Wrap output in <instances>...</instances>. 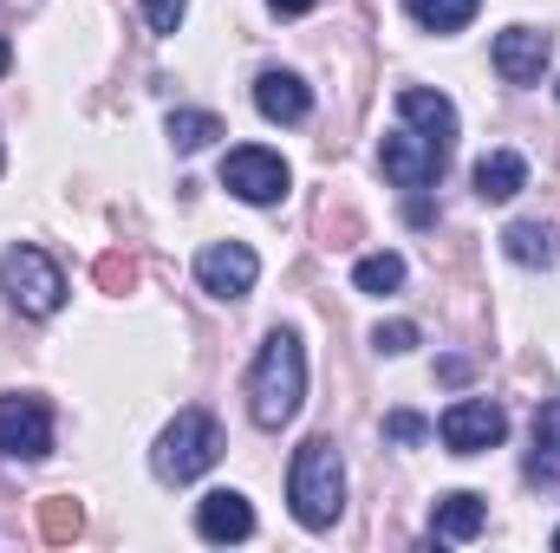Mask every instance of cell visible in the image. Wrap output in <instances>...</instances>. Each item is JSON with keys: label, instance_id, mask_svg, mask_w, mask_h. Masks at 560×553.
Here are the masks:
<instances>
[{"label": "cell", "instance_id": "obj_24", "mask_svg": "<svg viewBox=\"0 0 560 553\" xmlns=\"http://www.w3.org/2000/svg\"><path fill=\"white\" fill-rule=\"evenodd\" d=\"M183 13H189V0H143L150 33H176V26H183Z\"/></svg>", "mask_w": 560, "mask_h": 553}, {"label": "cell", "instance_id": "obj_19", "mask_svg": "<svg viewBox=\"0 0 560 553\" xmlns=\"http://www.w3.org/2000/svg\"><path fill=\"white\" fill-rule=\"evenodd\" d=\"M222 138V118L215 111H170V143L189 156V150H209V143Z\"/></svg>", "mask_w": 560, "mask_h": 553}, {"label": "cell", "instance_id": "obj_1", "mask_svg": "<svg viewBox=\"0 0 560 553\" xmlns=\"http://www.w3.org/2000/svg\"><path fill=\"white\" fill-rule=\"evenodd\" d=\"M287 502H293V521L326 534L339 515H346V462H339V443L332 436H306L293 449V475H287Z\"/></svg>", "mask_w": 560, "mask_h": 553}, {"label": "cell", "instance_id": "obj_16", "mask_svg": "<svg viewBox=\"0 0 560 553\" xmlns=\"http://www.w3.org/2000/svg\"><path fill=\"white\" fill-rule=\"evenodd\" d=\"M528 482L560 489V398L535 411V456H528Z\"/></svg>", "mask_w": 560, "mask_h": 553}, {"label": "cell", "instance_id": "obj_11", "mask_svg": "<svg viewBox=\"0 0 560 553\" xmlns=\"http://www.w3.org/2000/svg\"><path fill=\"white\" fill-rule=\"evenodd\" d=\"M196 534L202 541H248L255 534V508H248V495H235V489H215V495H202L196 502Z\"/></svg>", "mask_w": 560, "mask_h": 553}, {"label": "cell", "instance_id": "obj_13", "mask_svg": "<svg viewBox=\"0 0 560 553\" xmlns=\"http://www.w3.org/2000/svg\"><path fill=\"white\" fill-rule=\"evenodd\" d=\"M255 111H261L268 125H300V118L313 111V92H306V79H293V72H261V79H255Z\"/></svg>", "mask_w": 560, "mask_h": 553}, {"label": "cell", "instance_id": "obj_5", "mask_svg": "<svg viewBox=\"0 0 560 553\" xmlns=\"http://www.w3.org/2000/svg\"><path fill=\"white\" fill-rule=\"evenodd\" d=\"M287 183H293V169L280 163V150L242 143V150H229V156H222V189H229V196H242V202H255V209L280 202V196H287Z\"/></svg>", "mask_w": 560, "mask_h": 553}, {"label": "cell", "instance_id": "obj_9", "mask_svg": "<svg viewBox=\"0 0 560 553\" xmlns=\"http://www.w3.org/2000/svg\"><path fill=\"white\" fill-rule=\"evenodd\" d=\"M443 163H450V150L418 138V131H392V138L378 143V169H385L398 189H430V183L443 176Z\"/></svg>", "mask_w": 560, "mask_h": 553}, {"label": "cell", "instance_id": "obj_14", "mask_svg": "<svg viewBox=\"0 0 560 553\" xmlns=\"http://www.w3.org/2000/svg\"><path fill=\"white\" fill-rule=\"evenodd\" d=\"M482 521H489V502H482L476 489H456V495H443V502L430 508V534H436V541H476Z\"/></svg>", "mask_w": 560, "mask_h": 553}, {"label": "cell", "instance_id": "obj_2", "mask_svg": "<svg viewBox=\"0 0 560 553\" xmlns=\"http://www.w3.org/2000/svg\"><path fill=\"white\" fill-rule=\"evenodd\" d=\"M300 404H306V352L293 332H268V345L248 372V411L261 430H280L300 416Z\"/></svg>", "mask_w": 560, "mask_h": 553}, {"label": "cell", "instance_id": "obj_12", "mask_svg": "<svg viewBox=\"0 0 560 553\" xmlns=\"http://www.w3.org/2000/svg\"><path fill=\"white\" fill-rule=\"evenodd\" d=\"M398 111H405V125L418 131V138H430V143H456V105L443 98V92H430V85H405L398 92Z\"/></svg>", "mask_w": 560, "mask_h": 553}, {"label": "cell", "instance_id": "obj_8", "mask_svg": "<svg viewBox=\"0 0 560 553\" xmlns=\"http://www.w3.org/2000/svg\"><path fill=\"white\" fill-rule=\"evenodd\" d=\"M0 456H13V462L52 456V411H46V398H0Z\"/></svg>", "mask_w": 560, "mask_h": 553}, {"label": "cell", "instance_id": "obj_29", "mask_svg": "<svg viewBox=\"0 0 560 553\" xmlns=\"http://www.w3.org/2000/svg\"><path fill=\"white\" fill-rule=\"evenodd\" d=\"M555 548H560V528H555Z\"/></svg>", "mask_w": 560, "mask_h": 553}, {"label": "cell", "instance_id": "obj_22", "mask_svg": "<svg viewBox=\"0 0 560 553\" xmlns=\"http://www.w3.org/2000/svg\"><path fill=\"white\" fill-rule=\"evenodd\" d=\"M131 280H138V261H131V255H105V261H98V286H105V293H131Z\"/></svg>", "mask_w": 560, "mask_h": 553}, {"label": "cell", "instance_id": "obj_21", "mask_svg": "<svg viewBox=\"0 0 560 553\" xmlns=\"http://www.w3.org/2000/svg\"><path fill=\"white\" fill-rule=\"evenodd\" d=\"M352 286H359V293H398V286H405V261H398V255H365V261L352 268Z\"/></svg>", "mask_w": 560, "mask_h": 553}, {"label": "cell", "instance_id": "obj_6", "mask_svg": "<svg viewBox=\"0 0 560 553\" xmlns=\"http://www.w3.org/2000/svg\"><path fill=\"white\" fill-rule=\"evenodd\" d=\"M436 436H443L450 456H482V449H495L509 436V416H502V404H489V398H456L443 411V423H436Z\"/></svg>", "mask_w": 560, "mask_h": 553}, {"label": "cell", "instance_id": "obj_17", "mask_svg": "<svg viewBox=\"0 0 560 553\" xmlns=\"http://www.w3.org/2000/svg\"><path fill=\"white\" fill-rule=\"evenodd\" d=\"M502 248H509V261H522V268H555L560 261L555 228H541V222H509V228H502Z\"/></svg>", "mask_w": 560, "mask_h": 553}, {"label": "cell", "instance_id": "obj_3", "mask_svg": "<svg viewBox=\"0 0 560 553\" xmlns=\"http://www.w3.org/2000/svg\"><path fill=\"white\" fill-rule=\"evenodd\" d=\"M215 456H222V430H215V416L209 411H176V423L156 436V449H150V469H156V482H196V475H209L215 469Z\"/></svg>", "mask_w": 560, "mask_h": 553}, {"label": "cell", "instance_id": "obj_25", "mask_svg": "<svg viewBox=\"0 0 560 553\" xmlns=\"http://www.w3.org/2000/svg\"><path fill=\"white\" fill-rule=\"evenodd\" d=\"M385 436H392V443H423V436H430V423H423L418 411H392V416H385Z\"/></svg>", "mask_w": 560, "mask_h": 553}, {"label": "cell", "instance_id": "obj_27", "mask_svg": "<svg viewBox=\"0 0 560 553\" xmlns=\"http://www.w3.org/2000/svg\"><path fill=\"white\" fill-rule=\"evenodd\" d=\"M436 372H443V378H450V385H463V378H469V358H443V365H436Z\"/></svg>", "mask_w": 560, "mask_h": 553}, {"label": "cell", "instance_id": "obj_15", "mask_svg": "<svg viewBox=\"0 0 560 553\" xmlns=\"http://www.w3.org/2000/svg\"><path fill=\"white\" fill-rule=\"evenodd\" d=\"M528 189V156L522 150H489L482 163H476V196L482 202H509V196H522Z\"/></svg>", "mask_w": 560, "mask_h": 553}, {"label": "cell", "instance_id": "obj_20", "mask_svg": "<svg viewBox=\"0 0 560 553\" xmlns=\"http://www.w3.org/2000/svg\"><path fill=\"white\" fill-rule=\"evenodd\" d=\"M79 528H85V515H79V502H72V495H46V502H39V534H46L52 548H66Z\"/></svg>", "mask_w": 560, "mask_h": 553}, {"label": "cell", "instance_id": "obj_4", "mask_svg": "<svg viewBox=\"0 0 560 553\" xmlns=\"http://www.w3.org/2000/svg\"><path fill=\"white\" fill-rule=\"evenodd\" d=\"M0 293L26 313V319H52L66 306V274L52 268V255L39 248H7L0 255Z\"/></svg>", "mask_w": 560, "mask_h": 553}, {"label": "cell", "instance_id": "obj_10", "mask_svg": "<svg viewBox=\"0 0 560 553\" xmlns=\"http://www.w3.org/2000/svg\"><path fill=\"white\" fill-rule=\"evenodd\" d=\"M548 59H555V33L548 26H509V33H495V72L509 85H535L548 72Z\"/></svg>", "mask_w": 560, "mask_h": 553}, {"label": "cell", "instance_id": "obj_26", "mask_svg": "<svg viewBox=\"0 0 560 553\" xmlns=\"http://www.w3.org/2000/svg\"><path fill=\"white\" fill-rule=\"evenodd\" d=\"M268 7H275L280 20H300V13H313V7H319V0H268Z\"/></svg>", "mask_w": 560, "mask_h": 553}, {"label": "cell", "instance_id": "obj_23", "mask_svg": "<svg viewBox=\"0 0 560 553\" xmlns=\"http://www.w3.org/2000/svg\"><path fill=\"white\" fill-rule=\"evenodd\" d=\"M372 345L398 358V352H411V345H418V326H411V319H392V326H378V332H372Z\"/></svg>", "mask_w": 560, "mask_h": 553}, {"label": "cell", "instance_id": "obj_18", "mask_svg": "<svg viewBox=\"0 0 560 553\" xmlns=\"http://www.w3.org/2000/svg\"><path fill=\"white\" fill-rule=\"evenodd\" d=\"M405 7H411V20L430 26V33H463L482 0H405Z\"/></svg>", "mask_w": 560, "mask_h": 553}, {"label": "cell", "instance_id": "obj_28", "mask_svg": "<svg viewBox=\"0 0 560 553\" xmlns=\"http://www.w3.org/2000/svg\"><path fill=\"white\" fill-rule=\"evenodd\" d=\"M7 66H13V46H7V33H0V72H7Z\"/></svg>", "mask_w": 560, "mask_h": 553}, {"label": "cell", "instance_id": "obj_7", "mask_svg": "<svg viewBox=\"0 0 560 553\" xmlns=\"http://www.w3.org/2000/svg\"><path fill=\"white\" fill-rule=\"evenodd\" d=\"M196 280H202V293H215V299H248L255 280H261V255H255L248 242H209V248L196 255Z\"/></svg>", "mask_w": 560, "mask_h": 553}]
</instances>
